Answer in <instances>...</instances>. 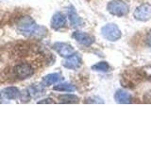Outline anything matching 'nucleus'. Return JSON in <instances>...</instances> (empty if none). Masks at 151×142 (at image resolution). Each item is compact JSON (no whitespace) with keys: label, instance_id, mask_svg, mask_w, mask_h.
Segmentation results:
<instances>
[{"label":"nucleus","instance_id":"1","mask_svg":"<svg viewBox=\"0 0 151 142\" xmlns=\"http://www.w3.org/2000/svg\"><path fill=\"white\" fill-rule=\"evenodd\" d=\"M17 30L25 36L42 38L46 35L47 28L44 26L37 25L30 16H23L17 23Z\"/></svg>","mask_w":151,"mask_h":142},{"label":"nucleus","instance_id":"2","mask_svg":"<svg viewBox=\"0 0 151 142\" xmlns=\"http://www.w3.org/2000/svg\"><path fill=\"white\" fill-rule=\"evenodd\" d=\"M107 9L111 14L119 17L124 16L129 12V7H127V5L125 2L121 1V0H113V1H111L108 4Z\"/></svg>","mask_w":151,"mask_h":142},{"label":"nucleus","instance_id":"3","mask_svg":"<svg viewBox=\"0 0 151 142\" xmlns=\"http://www.w3.org/2000/svg\"><path fill=\"white\" fill-rule=\"evenodd\" d=\"M102 35L109 41H117L121 37V31L114 24H108L102 28Z\"/></svg>","mask_w":151,"mask_h":142},{"label":"nucleus","instance_id":"4","mask_svg":"<svg viewBox=\"0 0 151 142\" xmlns=\"http://www.w3.org/2000/svg\"><path fill=\"white\" fill-rule=\"evenodd\" d=\"M33 68L30 64H21L14 67V74L20 80L28 79L33 75Z\"/></svg>","mask_w":151,"mask_h":142},{"label":"nucleus","instance_id":"5","mask_svg":"<svg viewBox=\"0 0 151 142\" xmlns=\"http://www.w3.org/2000/svg\"><path fill=\"white\" fill-rule=\"evenodd\" d=\"M135 19L139 21H147L151 18V5L143 4L138 7L134 12Z\"/></svg>","mask_w":151,"mask_h":142},{"label":"nucleus","instance_id":"6","mask_svg":"<svg viewBox=\"0 0 151 142\" xmlns=\"http://www.w3.org/2000/svg\"><path fill=\"white\" fill-rule=\"evenodd\" d=\"M53 49L56 50V52L60 56L67 58V57L72 56L75 53V50L70 45L66 44V43H61V42H57L53 45Z\"/></svg>","mask_w":151,"mask_h":142},{"label":"nucleus","instance_id":"7","mask_svg":"<svg viewBox=\"0 0 151 142\" xmlns=\"http://www.w3.org/2000/svg\"><path fill=\"white\" fill-rule=\"evenodd\" d=\"M72 37L77 42H78L79 44L86 46H91L94 42V39L93 36H91L86 32H82V31H75L72 34Z\"/></svg>","mask_w":151,"mask_h":142},{"label":"nucleus","instance_id":"8","mask_svg":"<svg viewBox=\"0 0 151 142\" xmlns=\"http://www.w3.org/2000/svg\"><path fill=\"white\" fill-rule=\"evenodd\" d=\"M50 25L53 30H59L66 25V17L61 12H56L51 18Z\"/></svg>","mask_w":151,"mask_h":142},{"label":"nucleus","instance_id":"9","mask_svg":"<svg viewBox=\"0 0 151 142\" xmlns=\"http://www.w3.org/2000/svg\"><path fill=\"white\" fill-rule=\"evenodd\" d=\"M80 64H81V59H80V56L78 54H73L72 56L67 57L66 60L63 63V65L65 68L68 69H78Z\"/></svg>","mask_w":151,"mask_h":142},{"label":"nucleus","instance_id":"10","mask_svg":"<svg viewBox=\"0 0 151 142\" xmlns=\"http://www.w3.org/2000/svg\"><path fill=\"white\" fill-rule=\"evenodd\" d=\"M63 77L60 73H50L42 78V84L44 86H50V85L59 83L63 80Z\"/></svg>","mask_w":151,"mask_h":142},{"label":"nucleus","instance_id":"11","mask_svg":"<svg viewBox=\"0 0 151 142\" xmlns=\"http://www.w3.org/2000/svg\"><path fill=\"white\" fill-rule=\"evenodd\" d=\"M67 14H68V19H69V21H70L71 26L75 27V28L82 26V24H83L82 19L78 15V13H77V12H76V9L72 6L69 7V9H67Z\"/></svg>","mask_w":151,"mask_h":142},{"label":"nucleus","instance_id":"12","mask_svg":"<svg viewBox=\"0 0 151 142\" xmlns=\"http://www.w3.org/2000/svg\"><path fill=\"white\" fill-rule=\"evenodd\" d=\"M1 96L5 99H9V101H14V99H16L20 96V91H19V89L17 87L9 86L2 90Z\"/></svg>","mask_w":151,"mask_h":142},{"label":"nucleus","instance_id":"13","mask_svg":"<svg viewBox=\"0 0 151 142\" xmlns=\"http://www.w3.org/2000/svg\"><path fill=\"white\" fill-rule=\"evenodd\" d=\"M114 98L116 99V101L120 103H129L132 101L131 94L124 91V90H118Z\"/></svg>","mask_w":151,"mask_h":142},{"label":"nucleus","instance_id":"14","mask_svg":"<svg viewBox=\"0 0 151 142\" xmlns=\"http://www.w3.org/2000/svg\"><path fill=\"white\" fill-rule=\"evenodd\" d=\"M44 85L42 84H40V85H31V86L27 89L28 93H29V96L32 97V98H38V97H41L42 95L45 94V89H44Z\"/></svg>","mask_w":151,"mask_h":142},{"label":"nucleus","instance_id":"15","mask_svg":"<svg viewBox=\"0 0 151 142\" xmlns=\"http://www.w3.org/2000/svg\"><path fill=\"white\" fill-rule=\"evenodd\" d=\"M55 91H59V92H75L76 91V87L75 85L68 83H57L55 86L53 87Z\"/></svg>","mask_w":151,"mask_h":142},{"label":"nucleus","instance_id":"16","mask_svg":"<svg viewBox=\"0 0 151 142\" xmlns=\"http://www.w3.org/2000/svg\"><path fill=\"white\" fill-rule=\"evenodd\" d=\"M59 101L63 103H76L78 102L79 99L73 94H64L59 97Z\"/></svg>","mask_w":151,"mask_h":142},{"label":"nucleus","instance_id":"17","mask_svg":"<svg viewBox=\"0 0 151 142\" xmlns=\"http://www.w3.org/2000/svg\"><path fill=\"white\" fill-rule=\"evenodd\" d=\"M93 70L96 71H102V72H107V71L110 70V65L108 64L106 62H100V63H97L96 64H94L92 66Z\"/></svg>","mask_w":151,"mask_h":142},{"label":"nucleus","instance_id":"18","mask_svg":"<svg viewBox=\"0 0 151 142\" xmlns=\"http://www.w3.org/2000/svg\"><path fill=\"white\" fill-rule=\"evenodd\" d=\"M53 99L48 98V99H42V101H38V103H53Z\"/></svg>","mask_w":151,"mask_h":142},{"label":"nucleus","instance_id":"19","mask_svg":"<svg viewBox=\"0 0 151 142\" xmlns=\"http://www.w3.org/2000/svg\"><path fill=\"white\" fill-rule=\"evenodd\" d=\"M146 42H147V45L151 47V30L148 32L147 38H146Z\"/></svg>","mask_w":151,"mask_h":142}]
</instances>
